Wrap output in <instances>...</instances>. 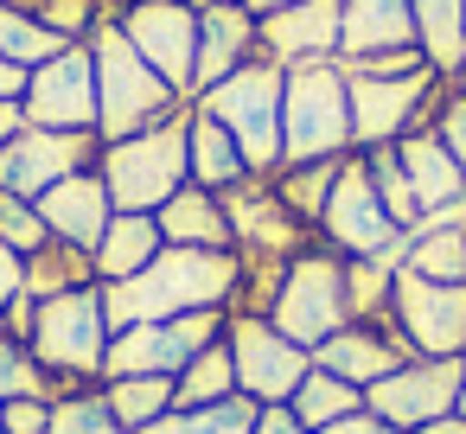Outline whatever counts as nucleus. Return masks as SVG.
Instances as JSON below:
<instances>
[{"label": "nucleus", "mask_w": 466, "mask_h": 434, "mask_svg": "<svg viewBox=\"0 0 466 434\" xmlns=\"http://www.w3.org/2000/svg\"><path fill=\"white\" fill-rule=\"evenodd\" d=\"M243 256L237 249H160L135 281H103V319L109 332L147 326V319H179V313H211L237 300Z\"/></svg>", "instance_id": "obj_1"}, {"label": "nucleus", "mask_w": 466, "mask_h": 434, "mask_svg": "<svg viewBox=\"0 0 466 434\" xmlns=\"http://www.w3.org/2000/svg\"><path fill=\"white\" fill-rule=\"evenodd\" d=\"M90 58H96V135H103V147L109 141H128L141 128H160V122H173L186 109V96L122 39L116 20L96 26Z\"/></svg>", "instance_id": "obj_2"}, {"label": "nucleus", "mask_w": 466, "mask_h": 434, "mask_svg": "<svg viewBox=\"0 0 466 434\" xmlns=\"http://www.w3.org/2000/svg\"><path fill=\"white\" fill-rule=\"evenodd\" d=\"M351 154V84L339 58L294 65L281 77V167L345 160Z\"/></svg>", "instance_id": "obj_3"}, {"label": "nucleus", "mask_w": 466, "mask_h": 434, "mask_svg": "<svg viewBox=\"0 0 466 434\" xmlns=\"http://www.w3.org/2000/svg\"><path fill=\"white\" fill-rule=\"evenodd\" d=\"M26 351L39 358V370L52 377V402L71 389L103 383V351H109V319H103V281L58 294V300H33V332Z\"/></svg>", "instance_id": "obj_4"}, {"label": "nucleus", "mask_w": 466, "mask_h": 434, "mask_svg": "<svg viewBox=\"0 0 466 434\" xmlns=\"http://www.w3.org/2000/svg\"><path fill=\"white\" fill-rule=\"evenodd\" d=\"M281 65L249 58L243 71H230L224 84H211L205 96H192L205 116H218L230 128V141L243 147L249 179H275L281 173Z\"/></svg>", "instance_id": "obj_5"}, {"label": "nucleus", "mask_w": 466, "mask_h": 434, "mask_svg": "<svg viewBox=\"0 0 466 434\" xmlns=\"http://www.w3.org/2000/svg\"><path fill=\"white\" fill-rule=\"evenodd\" d=\"M186 116L192 103L160 122V128H141L128 141H109L103 147V186H109V205L116 211H160L179 186H192V160H186Z\"/></svg>", "instance_id": "obj_6"}, {"label": "nucleus", "mask_w": 466, "mask_h": 434, "mask_svg": "<svg viewBox=\"0 0 466 434\" xmlns=\"http://www.w3.org/2000/svg\"><path fill=\"white\" fill-rule=\"evenodd\" d=\"M268 326L281 338H294L300 351H319L332 332L351 326V300H345V256L326 249V243H307L288 268H281V288H275V307H268Z\"/></svg>", "instance_id": "obj_7"}, {"label": "nucleus", "mask_w": 466, "mask_h": 434, "mask_svg": "<svg viewBox=\"0 0 466 434\" xmlns=\"http://www.w3.org/2000/svg\"><path fill=\"white\" fill-rule=\"evenodd\" d=\"M345 84H351V154L396 147L409 128H428L434 109H441V90H447L441 71H415V77H358V71H345Z\"/></svg>", "instance_id": "obj_8"}, {"label": "nucleus", "mask_w": 466, "mask_h": 434, "mask_svg": "<svg viewBox=\"0 0 466 434\" xmlns=\"http://www.w3.org/2000/svg\"><path fill=\"white\" fill-rule=\"evenodd\" d=\"M224 326H230V313L211 307V313H179V319H147V326L109 332L103 377H179L205 345L224 338Z\"/></svg>", "instance_id": "obj_9"}, {"label": "nucleus", "mask_w": 466, "mask_h": 434, "mask_svg": "<svg viewBox=\"0 0 466 434\" xmlns=\"http://www.w3.org/2000/svg\"><path fill=\"white\" fill-rule=\"evenodd\" d=\"M103 167V135L96 128H20L0 147V192L14 198H46L58 179L71 173H96Z\"/></svg>", "instance_id": "obj_10"}, {"label": "nucleus", "mask_w": 466, "mask_h": 434, "mask_svg": "<svg viewBox=\"0 0 466 434\" xmlns=\"http://www.w3.org/2000/svg\"><path fill=\"white\" fill-rule=\"evenodd\" d=\"M390 319L402 326L415 358H466V281H428L396 262Z\"/></svg>", "instance_id": "obj_11"}, {"label": "nucleus", "mask_w": 466, "mask_h": 434, "mask_svg": "<svg viewBox=\"0 0 466 434\" xmlns=\"http://www.w3.org/2000/svg\"><path fill=\"white\" fill-rule=\"evenodd\" d=\"M460 389H466V358H409L383 383L364 389V409L377 421H390L396 434H415V428L453 415L460 409Z\"/></svg>", "instance_id": "obj_12"}, {"label": "nucleus", "mask_w": 466, "mask_h": 434, "mask_svg": "<svg viewBox=\"0 0 466 434\" xmlns=\"http://www.w3.org/2000/svg\"><path fill=\"white\" fill-rule=\"evenodd\" d=\"M224 345L237 358V389L256 402V409H275L300 389V377L313 370V351H300L294 338H281L262 313H230L224 326Z\"/></svg>", "instance_id": "obj_13"}, {"label": "nucleus", "mask_w": 466, "mask_h": 434, "mask_svg": "<svg viewBox=\"0 0 466 434\" xmlns=\"http://www.w3.org/2000/svg\"><path fill=\"white\" fill-rule=\"evenodd\" d=\"M319 243H326V249H339L345 262L402 249V230L390 224V211H383V198H377V186H370V167H364V154H345V167H339V186H332V198H326V217H319Z\"/></svg>", "instance_id": "obj_14"}, {"label": "nucleus", "mask_w": 466, "mask_h": 434, "mask_svg": "<svg viewBox=\"0 0 466 434\" xmlns=\"http://www.w3.org/2000/svg\"><path fill=\"white\" fill-rule=\"evenodd\" d=\"M122 39L192 103V65H198V14L186 0H122L116 14Z\"/></svg>", "instance_id": "obj_15"}, {"label": "nucleus", "mask_w": 466, "mask_h": 434, "mask_svg": "<svg viewBox=\"0 0 466 434\" xmlns=\"http://www.w3.org/2000/svg\"><path fill=\"white\" fill-rule=\"evenodd\" d=\"M224 217H230V243L243 262H294L307 243H319V230H307L268 179H243L224 192Z\"/></svg>", "instance_id": "obj_16"}, {"label": "nucleus", "mask_w": 466, "mask_h": 434, "mask_svg": "<svg viewBox=\"0 0 466 434\" xmlns=\"http://www.w3.org/2000/svg\"><path fill=\"white\" fill-rule=\"evenodd\" d=\"M20 109L33 128H96V58H90V45H65L58 58H46L26 77Z\"/></svg>", "instance_id": "obj_17"}, {"label": "nucleus", "mask_w": 466, "mask_h": 434, "mask_svg": "<svg viewBox=\"0 0 466 434\" xmlns=\"http://www.w3.org/2000/svg\"><path fill=\"white\" fill-rule=\"evenodd\" d=\"M339 14H345V0H294V7L256 20V52L281 71L339 58Z\"/></svg>", "instance_id": "obj_18"}, {"label": "nucleus", "mask_w": 466, "mask_h": 434, "mask_svg": "<svg viewBox=\"0 0 466 434\" xmlns=\"http://www.w3.org/2000/svg\"><path fill=\"white\" fill-rule=\"evenodd\" d=\"M415 351H409V338H402V326L390 319V313H377V319H351L345 332H332L319 351H313V364L319 370H332V377H345V383H358V389H370V383H383L396 364H409Z\"/></svg>", "instance_id": "obj_19"}, {"label": "nucleus", "mask_w": 466, "mask_h": 434, "mask_svg": "<svg viewBox=\"0 0 466 434\" xmlns=\"http://www.w3.org/2000/svg\"><path fill=\"white\" fill-rule=\"evenodd\" d=\"M33 205H39V217H46V230H52L58 243H77V249H90V256H96V243H103V230H109V217H116L103 173H71V179H58V186H52L46 198H33Z\"/></svg>", "instance_id": "obj_20"}, {"label": "nucleus", "mask_w": 466, "mask_h": 434, "mask_svg": "<svg viewBox=\"0 0 466 434\" xmlns=\"http://www.w3.org/2000/svg\"><path fill=\"white\" fill-rule=\"evenodd\" d=\"M256 52V14L249 7H224V0H211V7L198 14V65H192V96H205L211 84H224L230 71H243Z\"/></svg>", "instance_id": "obj_21"}, {"label": "nucleus", "mask_w": 466, "mask_h": 434, "mask_svg": "<svg viewBox=\"0 0 466 434\" xmlns=\"http://www.w3.org/2000/svg\"><path fill=\"white\" fill-rule=\"evenodd\" d=\"M415 45V7L409 0H345L339 14V65L377 58V52H402Z\"/></svg>", "instance_id": "obj_22"}, {"label": "nucleus", "mask_w": 466, "mask_h": 434, "mask_svg": "<svg viewBox=\"0 0 466 434\" xmlns=\"http://www.w3.org/2000/svg\"><path fill=\"white\" fill-rule=\"evenodd\" d=\"M396 160H402V173H409V186H415V198H421L428 217H441V211H453V205L466 198V173H460V160L434 141V128H409V135L396 141Z\"/></svg>", "instance_id": "obj_23"}, {"label": "nucleus", "mask_w": 466, "mask_h": 434, "mask_svg": "<svg viewBox=\"0 0 466 434\" xmlns=\"http://www.w3.org/2000/svg\"><path fill=\"white\" fill-rule=\"evenodd\" d=\"M154 224H160V243H173V249H237V243H230L224 198L205 192V186H179V192L154 211Z\"/></svg>", "instance_id": "obj_24"}, {"label": "nucleus", "mask_w": 466, "mask_h": 434, "mask_svg": "<svg viewBox=\"0 0 466 434\" xmlns=\"http://www.w3.org/2000/svg\"><path fill=\"white\" fill-rule=\"evenodd\" d=\"M186 160H192V186H205V192H218V198L249 179L243 147H237L230 128H224L218 116H205L198 103H192V116H186Z\"/></svg>", "instance_id": "obj_25"}, {"label": "nucleus", "mask_w": 466, "mask_h": 434, "mask_svg": "<svg viewBox=\"0 0 466 434\" xmlns=\"http://www.w3.org/2000/svg\"><path fill=\"white\" fill-rule=\"evenodd\" d=\"M160 249L167 243H160L154 211H116L109 230H103V243H96V281H135Z\"/></svg>", "instance_id": "obj_26"}, {"label": "nucleus", "mask_w": 466, "mask_h": 434, "mask_svg": "<svg viewBox=\"0 0 466 434\" xmlns=\"http://www.w3.org/2000/svg\"><path fill=\"white\" fill-rule=\"evenodd\" d=\"M402 268L428 275V281H466V224H460V205L415 224L402 237Z\"/></svg>", "instance_id": "obj_27"}, {"label": "nucleus", "mask_w": 466, "mask_h": 434, "mask_svg": "<svg viewBox=\"0 0 466 434\" xmlns=\"http://www.w3.org/2000/svg\"><path fill=\"white\" fill-rule=\"evenodd\" d=\"M415 7V45L428 58V71L460 77L466 65V0H409Z\"/></svg>", "instance_id": "obj_28"}, {"label": "nucleus", "mask_w": 466, "mask_h": 434, "mask_svg": "<svg viewBox=\"0 0 466 434\" xmlns=\"http://www.w3.org/2000/svg\"><path fill=\"white\" fill-rule=\"evenodd\" d=\"M77 288H96V256L90 249L52 237L39 256H26V300H58V294H77Z\"/></svg>", "instance_id": "obj_29"}, {"label": "nucleus", "mask_w": 466, "mask_h": 434, "mask_svg": "<svg viewBox=\"0 0 466 434\" xmlns=\"http://www.w3.org/2000/svg\"><path fill=\"white\" fill-rule=\"evenodd\" d=\"M288 409H294V421H300V428L313 434V428H332V421H345V415H358V409H364V389L313 364V370L300 377V389L288 396Z\"/></svg>", "instance_id": "obj_30"}, {"label": "nucleus", "mask_w": 466, "mask_h": 434, "mask_svg": "<svg viewBox=\"0 0 466 434\" xmlns=\"http://www.w3.org/2000/svg\"><path fill=\"white\" fill-rule=\"evenodd\" d=\"M224 396H243V389H237V358H230V345L218 338V345H205V351L173 377V409H211V402H224Z\"/></svg>", "instance_id": "obj_31"}, {"label": "nucleus", "mask_w": 466, "mask_h": 434, "mask_svg": "<svg viewBox=\"0 0 466 434\" xmlns=\"http://www.w3.org/2000/svg\"><path fill=\"white\" fill-rule=\"evenodd\" d=\"M339 167L345 160H313V167H281L268 186H275V198L307 224V230H319V217H326V198H332V186H339Z\"/></svg>", "instance_id": "obj_32"}, {"label": "nucleus", "mask_w": 466, "mask_h": 434, "mask_svg": "<svg viewBox=\"0 0 466 434\" xmlns=\"http://www.w3.org/2000/svg\"><path fill=\"white\" fill-rule=\"evenodd\" d=\"M103 402L135 434V428H147L173 409V377H103Z\"/></svg>", "instance_id": "obj_33"}, {"label": "nucleus", "mask_w": 466, "mask_h": 434, "mask_svg": "<svg viewBox=\"0 0 466 434\" xmlns=\"http://www.w3.org/2000/svg\"><path fill=\"white\" fill-rule=\"evenodd\" d=\"M256 428V402L249 396H224L211 409H167L160 421L135 428V434H249Z\"/></svg>", "instance_id": "obj_34"}, {"label": "nucleus", "mask_w": 466, "mask_h": 434, "mask_svg": "<svg viewBox=\"0 0 466 434\" xmlns=\"http://www.w3.org/2000/svg\"><path fill=\"white\" fill-rule=\"evenodd\" d=\"M58 52H65L58 33H46L26 7H14V0H0V58L20 65V71H39V65L58 58Z\"/></svg>", "instance_id": "obj_35"}, {"label": "nucleus", "mask_w": 466, "mask_h": 434, "mask_svg": "<svg viewBox=\"0 0 466 434\" xmlns=\"http://www.w3.org/2000/svg\"><path fill=\"white\" fill-rule=\"evenodd\" d=\"M364 167H370V186H377V198H383V211H390V224H396L402 237H409L415 224H428V211H421V198H415V186H409L396 147H370Z\"/></svg>", "instance_id": "obj_36"}, {"label": "nucleus", "mask_w": 466, "mask_h": 434, "mask_svg": "<svg viewBox=\"0 0 466 434\" xmlns=\"http://www.w3.org/2000/svg\"><path fill=\"white\" fill-rule=\"evenodd\" d=\"M52 434H128V428L109 415L103 383H90V389H71L52 402Z\"/></svg>", "instance_id": "obj_37"}, {"label": "nucleus", "mask_w": 466, "mask_h": 434, "mask_svg": "<svg viewBox=\"0 0 466 434\" xmlns=\"http://www.w3.org/2000/svg\"><path fill=\"white\" fill-rule=\"evenodd\" d=\"M14 396H46L52 402V377L39 370L26 338H14L7 326H0V402H14Z\"/></svg>", "instance_id": "obj_38"}, {"label": "nucleus", "mask_w": 466, "mask_h": 434, "mask_svg": "<svg viewBox=\"0 0 466 434\" xmlns=\"http://www.w3.org/2000/svg\"><path fill=\"white\" fill-rule=\"evenodd\" d=\"M0 243H7L14 256H39V249L52 243V230H46V217H39V205H33V198L0 192Z\"/></svg>", "instance_id": "obj_39"}, {"label": "nucleus", "mask_w": 466, "mask_h": 434, "mask_svg": "<svg viewBox=\"0 0 466 434\" xmlns=\"http://www.w3.org/2000/svg\"><path fill=\"white\" fill-rule=\"evenodd\" d=\"M428 128H434V141H441V147L460 160V173H466V90H460L453 77H447L441 109H434V122H428Z\"/></svg>", "instance_id": "obj_40"}, {"label": "nucleus", "mask_w": 466, "mask_h": 434, "mask_svg": "<svg viewBox=\"0 0 466 434\" xmlns=\"http://www.w3.org/2000/svg\"><path fill=\"white\" fill-rule=\"evenodd\" d=\"M0 428H7V434H52V402H46V396L0 402Z\"/></svg>", "instance_id": "obj_41"}, {"label": "nucleus", "mask_w": 466, "mask_h": 434, "mask_svg": "<svg viewBox=\"0 0 466 434\" xmlns=\"http://www.w3.org/2000/svg\"><path fill=\"white\" fill-rule=\"evenodd\" d=\"M345 71H358V77H415V71H428V58H421V45H402V52L358 58V65H345Z\"/></svg>", "instance_id": "obj_42"}, {"label": "nucleus", "mask_w": 466, "mask_h": 434, "mask_svg": "<svg viewBox=\"0 0 466 434\" xmlns=\"http://www.w3.org/2000/svg\"><path fill=\"white\" fill-rule=\"evenodd\" d=\"M26 294V256H14L7 243H0V319H7V307Z\"/></svg>", "instance_id": "obj_43"}, {"label": "nucleus", "mask_w": 466, "mask_h": 434, "mask_svg": "<svg viewBox=\"0 0 466 434\" xmlns=\"http://www.w3.org/2000/svg\"><path fill=\"white\" fill-rule=\"evenodd\" d=\"M249 434H307V428L294 421L288 402H275V409H256V428H249Z\"/></svg>", "instance_id": "obj_44"}, {"label": "nucleus", "mask_w": 466, "mask_h": 434, "mask_svg": "<svg viewBox=\"0 0 466 434\" xmlns=\"http://www.w3.org/2000/svg\"><path fill=\"white\" fill-rule=\"evenodd\" d=\"M313 434H396V428L377 421L370 409H358V415H345V421H332V428H313Z\"/></svg>", "instance_id": "obj_45"}, {"label": "nucleus", "mask_w": 466, "mask_h": 434, "mask_svg": "<svg viewBox=\"0 0 466 434\" xmlns=\"http://www.w3.org/2000/svg\"><path fill=\"white\" fill-rule=\"evenodd\" d=\"M26 77H33V71H20V65L0 58V103H20V96H26Z\"/></svg>", "instance_id": "obj_46"}, {"label": "nucleus", "mask_w": 466, "mask_h": 434, "mask_svg": "<svg viewBox=\"0 0 466 434\" xmlns=\"http://www.w3.org/2000/svg\"><path fill=\"white\" fill-rule=\"evenodd\" d=\"M20 128H26V109H20V103H0V147H7Z\"/></svg>", "instance_id": "obj_47"}, {"label": "nucleus", "mask_w": 466, "mask_h": 434, "mask_svg": "<svg viewBox=\"0 0 466 434\" xmlns=\"http://www.w3.org/2000/svg\"><path fill=\"white\" fill-rule=\"evenodd\" d=\"M415 434H466V415H441V421H428V428H415Z\"/></svg>", "instance_id": "obj_48"}, {"label": "nucleus", "mask_w": 466, "mask_h": 434, "mask_svg": "<svg viewBox=\"0 0 466 434\" xmlns=\"http://www.w3.org/2000/svg\"><path fill=\"white\" fill-rule=\"evenodd\" d=\"M243 7H249L256 20H268V14H281V7H294V0H243Z\"/></svg>", "instance_id": "obj_49"}, {"label": "nucleus", "mask_w": 466, "mask_h": 434, "mask_svg": "<svg viewBox=\"0 0 466 434\" xmlns=\"http://www.w3.org/2000/svg\"><path fill=\"white\" fill-rule=\"evenodd\" d=\"M453 84H460V90H466V65H460V77H453Z\"/></svg>", "instance_id": "obj_50"}, {"label": "nucleus", "mask_w": 466, "mask_h": 434, "mask_svg": "<svg viewBox=\"0 0 466 434\" xmlns=\"http://www.w3.org/2000/svg\"><path fill=\"white\" fill-rule=\"evenodd\" d=\"M453 415H466V389H460V409H453Z\"/></svg>", "instance_id": "obj_51"}, {"label": "nucleus", "mask_w": 466, "mask_h": 434, "mask_svg": "<svg viewBox=\"0 0 466 434\" xmlns=\"http://www.w3.org/2000/svg\"><path fill=\"white\" fill-rule=\"evenodd\" d=\"M460 224H466V198H460Z\"/></svg>", "instance_id": "obj_52"}, {"label": "nucleus", "mask_w": 466, "mask_h": 434, "mask_svg": "<svg viewBox=\"0 0 466 434\" xmlns=\"http://www.w3.org/2000/svg\"><path fill=\"white\" fill-rule=\"evenodd\" d=\"M224 7H243V0H224Z\"/></svg>", "instance_id": "obj_53"}, {"label": "nucleus", "mask_w": 466, "mask_h": 434, "mask_svg": "<svg viewBox=\"0 0 466 434\" xmlns=\"http://www.w3.org/2000/svg\"><path fill=\"white\" fill-rule=\"evenodd\" d=\"M0 434H7V428H0Z\"/></svg>", "instance_id": "obj_54"}]
</instances>
